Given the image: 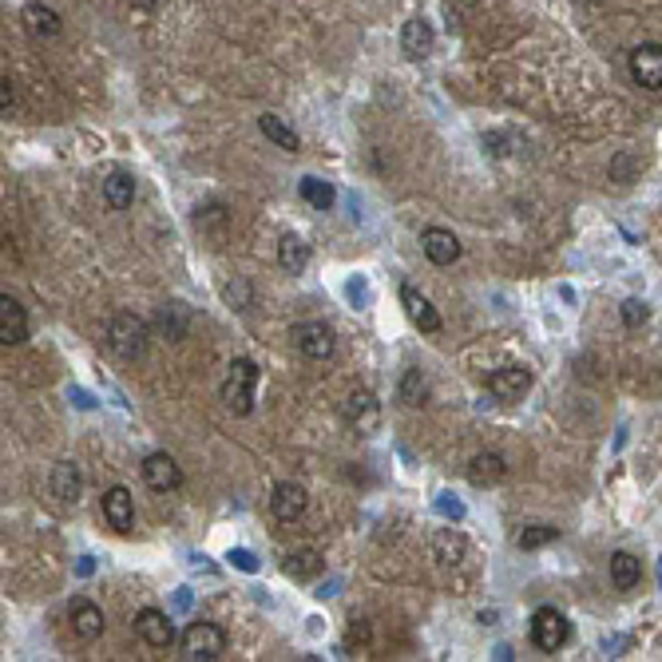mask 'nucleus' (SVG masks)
Masks as SVG:
<instances>
[{"instance_id": "1", "label": "nucleus", "mask_w": 662, "mask_h": 662, "mask_svg": "<svg viewBox=\"0 0 662 662\" xmlns=\"http://www.w3.org/2000/svg\"><path fill=\"white\" fill-rule=\"evenodd\" d=\"M254 393H258V365L250 357H234L226 365V381H222V405L238 417L254 413Z\"/></svg>"}, {"instance_id": "2", "label": "nucleus", "mask_w": 662, "mask_h": 662, "mask_svg": "<svg viewBox=\"0 0 662 662\" xmlns=\"http://www.w3.org/2000/svg\"><path fill=\"white\" fill-rule=\"evenodd\" d=\"M108 345L123 357V361H139V357L147 353V322L135 318V314H127V310L111 314Z\"/></svg>"}, {"instance_id": "3", "label": "nucleus", "mask_w": 662, "mask_h": 662, "mask_svg": "<svg viewBox=\"0 0 662 662\" xmlns=\"http://www.w3.org/2000/svg\"><path fill=\"white\" fill-rule=\"evenodd\" d=\"M179 647H183V659L191 662H215L222 659V651H226V631L215 627V623H191L187 631H183V639H179Z\"/></svg>"}, {"instance_id": "4", "label": "nucleus", "mask_w": 662, "mask_h": 662, "mask_svg": "<svg viewBox=\"0 0 662 662\" xmlns=\"http://www.w3.org/2000/svg\"><path fill=\"white\" fill-rule=\"evenodd\" d=\"M532 647L536 651H544V655H555L563 643H567V635H571V623H567V615L559 611V607H540L536 615H532Z\"/></svg>"}, {"instance_id": "5", "label": "nucleus", "mask_w": 662, "mask_h": 662, "mask_svg": "<svg viewBox=\"0 0 662 662\" xmlns=\"http://www.w3.org/2000/svg\"><path fill=\"white\" fill-rule=\"evenodd\" d=\"M627 68H631V80L647 92H662V44L647 40V44H635L627 52Z\"/></svg>"}, {"instance_id": "6", "label": "nucleus", "mask_w": 662, "mask_h": 662, "mask_svg": "<svg viewBox=\"0 0 662 662\" xmlns=\"http://www.w3.org/2000/svg\"><path fill=\"white\" fill-rule=\"evenodd\" d=\"M528 389H532V373H528L524 365H504V369H492V373H488V393H492L496 401H504V405L524 401Z\"/></svg>"}, {"instance_id": "7", "label": "nucleus", "mask_w": 662, "mask_h": 662, "mask_svg": "<svg viewBox=\"0 0 662 662\" xmlns=\"http://www.w3.org/2000/svg\"><path fill=\"white\" fill-rule=\"evenodd\" d=\"M135 635H139L151 651H167V647L175 643V623H171L167 611L143 607V611H135Z\"/></svg>"}, {"instance_id": "8", "label": "nucleus", "mask_w": 662, "mask_h": 662, "mask_svg": "<svg viewBox=\"0 0 662 662\" xmlns=\"http://www.w3.org/2000/svg\"><path fill=\"white\" fill-rule=\"evenodd\" d=\"M341 417H345L357 433H373L377 421H381V401H377L369 389H353V393L341 401Z\"/></svg>"}, {"instance_id": "9", "label": "nucleus", "mask_w": 662, "mask_h": 662, "mask_svg": "<svg viewBox=\"0 0 662 662\" xmlns=\"http://www.w3.org/2000/svg\"><path fill=\"white\" fill-rule=\"evenodd\" d=\"M290 337L302 349V357H310V361H330L333 357V330L326 322H298Z\"/></svg>"}, {"instance_id": "10", "label": "nucleus", "mask_w": 662, "mask_h": 662, "mask_svg": "<svg viewBox=\"0 0 662 662\" xmlns=\"http://www.w3.org/2000/svg\"><path fill=\"white\" fill-rule=\"evenodd\" d=\"M143 480H147L151 492H175V488L183 484V468L175 464V456L151 452V456L143 460Z\"/></svg>"}, {"instance_id": "11", "label": "nucleus", "mask_w": 662, "mask_h": 662, "mask_svg": "<svg viewBox=\"0 0 662 662\" xmlns=\"http://www.w3.org/2000/svg\"><path fill=\"white\" fill-rule=\"evenodd\" d=\"M306 504H310V496H306V488H302V484H294V480L274 484L270 508H274V516H278L282 524H298V520L306 516Z\"/></svg>"}, {"instance_id": "12", "label": "nucleus", "mask_w": 662, "mask_h": 662, "mask_svg": "<svg viewBox=\"0 0 662 662\" xmlns=\"http://www.w3.org/2000/svg\"><path fill=\"white\" fill-rule=\"evenodd\" d=\"M20 20H24V28H28L36 40H56V36L64 32L60 12H56V8H48V4H40V0L24 4V8H20Z\"/></svg>"}, {"instance_id": "13", "label": "nucleus", "mask_w": 662, "mask_h": 662, "mask_svg": "<svg viewBox=\"0 0 662 662\" xmlns=\"http://www.w3.org/2000/svg\"><path fill=\"white\" fill-rule=\"evenodd\" d=\"M100 508H104V520H108L115 532H123V536H127V532L135 528V500H131V492H127V488H119V484L108 488V492H104V500H100Z\"/></svg>"}, {"instance_id": "14", "label": "nucleus", "mask_w": 662, "mask_h": 662, "mask_svg": "<svg viewBox=\"0 0 662 662\" xmlns=\"http://www.w3.org/2000/svg\"><path fill=\"white\" fill-rule=\"evenodd\" d=\"M68 619H72V631H76L84 643L100 639V635H104V627H108L104 611H100L92 599H72V607H68Z\"/></svg>"}, {"instance_id": "15", "label": "nucleus", "mask_w": 662, "mask_h": 662, "mask_svg": "<svg viewBox=\"0 0 662 662\" xmlns=\"http://www.w3.org/2000/svg\"><path fill=\"white\" fill-rule=\"evenodd\" d=\"M421 246H425V258L433 266H452L460 258V238L452 230H444V226H429L421 234Z\"/></svg>"}, {"instance_id": "16", "label": "nucleus", "mask_w": 662, "mask_h": 662, "mask_svg": "<svg viewBox=\"0 0 662 662\" xmlns=\"http://www.w3.org/2000/svg\"><path fill=\"white\" fill-rule=\"evenodd\" d=\"M433 44H437V36H433V24H429L425 16L405 20V28H401V52H405L409 60H425V56L433 52Z\"/></svg>"}, {"instance_id": "17", "label": "nucleus", "mask_w": 662, "mask_h": 662, "mask_svg": "<svg viewBox=\"0 0 662 662\" xmlns=\"http://www.w3.org/2000/svg\"><path fill=\"white\" fill-rule=\"evenodd\" d=\"M508 476V460L500 456V452H476L472 460H468V480L476 484V488H492V484H500Z\"/></svg>"}, {"instance_id": "18", "label": "nucleus", "mask_w": 662, "mask_h": 662, "mask_svg": "<svg viewBox=\"0 0 662 662\" xmlns=\"http://www.w3.org/2000/svg\"><path fill=\"white\" fill-rule=\"evenodd\" d=\"M28 337V314H24V306L16 302V298H0V341L4 345H20Z\"/></svg>"}, {"instance_id": "19", "label": "nucleus", "mask_w": 662, "mask_h": 662, "mask_svg": "<svg viewBox=\"0 0 662 662\" xmlns=\"http://www.w3.org/2000/svg\"><path fill=\"white\" fill-rule=\"evenodd\" d=\"M401 302H405V314L413 318V326H421L425 333L441 330V314H437V306H433L425 294H417L413 286H405V290H401Z\"/></svg>"}, {"instance_id": "20", "label": "nucleus", "mask_w": 662, "mask_h": 662, "mask_svg": "<svg viewBox=\"0 0 662 662\" xmlns=\"http://www.w3.org/2000/svg\"><path fill=\"white\" fill-rule=\"evenodd\" d=\"M80 492H84V476H80V468H76L72 460H60V464L52 468V496H56L60 504H76Z\"/></svg>"}, {"instance_id": "21", "label": "nucleus", "mask_w": 662, "mask_h": 662, "mask_svg": "<svg viewBox=\"0 0 662 662\" xmlns=\"http://www.w3.org/2000/svg\"><path fill=\"white\" fill-rule=\"evenodd\" d=\"M278 266L286 274H302L310 266V242L302 234H282V242H278Z\"/></svg>"}, {"instance_id": "22", "label": "nucleus", "mask_w": 662, "mask_h": 662, "mask_svg": "<svg viewBox=\"0 0 662 662\" xmlns=\"http://www.w3.org/2000/svg\"><path fill=\"white\" fill-rule=\"evenodd\" d=\"M611 583H615L619 591H635V587L643 583V563L631 552H615L611 555Z\"/></svg>"}, {"instance_id": "23", "label": "nucleus", "mask_w": 662, "mask_h": 662, "mask_svg": "<svg viewBox=\"0 0 662 662\" xmlns=\"http://www.w3.org/2000/svg\"><path fill=\"white\" fill-rule=\"evenodd\" d=\"M104 203H108L111 211H127L135 203V179L127 171H111L108 179H104Z\"/></svg>"}, {"instance_id": "24", "label": "nucleus", "mask_w": 662, "mask_h": 662, "mask_svg": "<svg viewBox=\"0 0 662 662\" xmlns=\"http://www.w3.org/2000/svg\"><path fill=\"white\" fill-rule=\"evenodd\" d=\"M258 131L274 143V147H282V151H302V139H298V131L290 127V123H282L278 115H258Z\"/></svg>"}, {"instance_id": "25", "label": "nucleus", "mask_w": 662, "mask_h": 662, "mask_svg": "<svg viewBox=\"0 0 662 662\" xmlns=\"http://www.w3.org/2000/svg\"><path fill=\"white\" fill-rule=\"evenodd\" d=\"M322 567H326V559L314 548H298V552L286 555V563H282V571L290 579H314V575H322Z\"/></svg>"}, {"instance_id": "26", "label": "nucleus", "mask_w": 662, "mask_h": 662, "mask_svg": "<svg viewBox=\"0 0 662 662\" xmlns=\"http://www.w3.org/2000/svg\"><path fill=\"white\" fill-rule=\"evenodd\" d=\"M298 195H302V203H306V207H314V211H330L333 203H337L333 183H326V179H314V175H306V179L298 183Z\"/></svg>"}, {"instance_id": "27", "label": "nucleus", "mask_w": 662, "mask_h": 662, "mask_svg": "<svg viewBox=\"0 0 662 662\" xmlns=\"http://www.w3.org/2000/svg\"><path fill=\"white\" fill-rule=\"evenodd\" d=\"M397 397H401V405H409V409L425 405V397H429V377H425L421 369H409V373L401 377V389H397Z\"/></svg>"}, {"instance_id": "28", "label": "nucleus", "mask_w": 662, "mask_h": 662, "mask_svg": "<svg viewBox=\"0 0 662 662\" xmlns=\"http://www.w3.org/2000/svg\"><path fill=\"white\" fill-rule=\"evenodd\" d=\"M555 536H559V528H548V524H532V528H524V532L516 536V548H520V552H536V548L552 544Z\"/></svg>"}, {"instance_id": "29", "label": "nucleus", "mask_w": 662, "mask_h": 662, "mask_svg": "<svg viewBox=\"0 0 662 662\" xmlns=\"http://www.w3.org/2000/svg\"><path fill=\"white\" fill-rule=\"evenodd\" d=\"M619 318H623V326L639 330V326H647V322H651V306H647L643 298H627V302L619 306Z\"/></svg>"}, {"instance_id": "30", "label": "nucleus", "mask_w": 662, "mask_h": 662, "mask_svg": "<svg viewBox=\"0 0 662 662\" xmlns=\"http://www.w3.org/2000/svg\"><path fill=\"white\" fill-rule=\"evenodd\" d=\"M433 548H437V559H441V563H456V555H464V540L452 536V532H441V536L433 540Z\"/></svg>"}, {"instance_id": "31", "label": "nucleus", "mask_w": 662, "mask_h": 662, "mask_svg": "<svg viewBox=\"0 0 662 662\" xmlns=\"http://www.w3.org/2000/svg\"><path fill=\"white\" fill-rule=\"evenodd\" d=\"M226 559H230L238 571H246V575H254V571H258V559L246 552V548H230V555H226Z\"/></svg>"}, {"instance_id": "32", "label": "nucleus", "mask_w": 662, "mask_h": 662, "mask_svg": "<svg viewBox=\"0 0 662 662\" xmlns=\"http://www.w3.org/2000/svg\"><path fill=\"white\" fill-rule=\"evenodd\" d=\"M0 108H4V115H12V108H16V88H12L8 76L0 80Z\"/></svg>"}, {"instance_id": "33", "label": "nucleus", "mask_w": 662, "mask_h": 662, "mask_svg": "<svg viewBox=\"0 0 662 662\" xmlns=\"http://www.w3.org/2000/svg\"><path fill=\"white\" fill-rule=\"evenodd\" d=\"M437 508H441L444 516H452V520H460V516H464V508H460L456 500H437Z\"/></svg>"}, {"instance_id": "34", "label": "nucleus", "mask_w": 662, "mask_h": 662, "mask_svg": "<svg viewBox=\"0 0 662 662\" xmlns=\"http://www.w3.org/2000/svg\"><path fill=\"white\" fill-rule=\"evenodd\" d=\"M167 0H131V8H139V12H159Z\"/></svg>"}]
</instances>
